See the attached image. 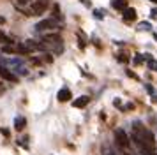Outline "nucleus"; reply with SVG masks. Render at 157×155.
<instances>
[{"label":"nucleus","mask_w":157,"mask_h":155,"mask_svg":"<svg viewBox=\"0 0 157 155\" xmlns=\"http://www.w3.org/2000/svg\"><path fill=\"white\" fill-rule=\"evenodd\" d=\"M131 139H132V143L136 145V148H138L143 155H157L154 134L150 132L141 122H132V134H131Z\"/></svg>","instance_id":"nucleus-1"},{"label":"nucleus","mask_w":157,"mask_h":155,"mask_svg":"<svg viewBox=\"0 0 157 155\" xmlns=\"http://www.w3.org/2000/svg\"><path fill=\"white\" fill-rule=\"evenodd\" d=\"M2 65H7L16 76H27V74H29V69H27V65L23 63L21 58H9V60H4Z\"/></svg>","instance_id":"nucleus-2"},{"label":"nucleus","mask_w":157,"mask_h":155,"mask_svg":"<svg viewBox=\"0 0 157 155\" xmlns=\"http://www.w3.org/2000/svg\"><path fill=\"white\" fill-rule=\"evenodd\" d=\"M43 44L46 46V49H53V53H60L62 51V37L58 34L43 35Z\"/></svg>","instance_id":"nucleus-3"},{"label":"nucleus","mask_w":157,"mask_h":155,"mask_svg":"<svg viewBox=\"0 0 157 155\" xmlns=\"http://www.w3.org/2000/svg\"><path fill=\"white\" fill-rule=\"evenodd\" d=\"M55 28H58V21L55 18L41 20V21H37V25H36L37 32H46V30H55Z\"/></svg>","instance_id":"nucleus-4"},{"label":"nucleus","mask_w":157,"mask_h":155,"mask_svg":"<svg viewBox=\"0 0 157 155\" xmlns=\"http://www.w3.org/2000/svg\"><path fill=\"white\" fill-rule=\"evenodd\" d=\"M115 141H117L118 146L124 148V150H129V146H131L129 136H127V132H125L124 129H117V130H115Z\"/></svg>","instance_id":"nucleus-5"},{"label":"nucleus","mask_w":157,"mask_h":155,"mask_svg":"<svg viewBox=\"0 0 157 155\" xmlns=\"http://www.w3.org/2000/svg\"><path fill=\"white\" fill-rule=\"evenodd\" d=\"M0 76L4 78V79H7V81H13V83L18 81V76H16L11 69H7L6 65H0Z\"/></svg>","instance_id":"nucleus-6"},{"label":"nucleus","mask_w":157,"mask_h":155,"mask_svg":"<svg viewBox=\"0 0 157 155\" xmlns=\"http://www.w3.org/2000/svg\"><path fill=\"white\" fill-rule=\"evenodd\" d=\"M122 16H124V20H125V21H134L136 20V9L127 7V9H124V11H122Z\"/></svg>","instance_id":"nucleus-7"},{"label":"nucleus","mask_w":157,"mask_h":155,"mask_svg":"<svg viewBox=\"0 0 157 155\" xmlns=\"http://www.w3.org/2000/svg\"><path fill=\"white\" fill-rule=\"evenodd\" d=\"M57 99L60 100V102H65V100H69L71 99V90L69 88H60L57 93Z\"/></svg>","instance_id":"nucleus-8"},{"label":"nucleus","mask_w":157,"mask_h":155,"mask_svg":"<svg viewBox=\"0 0 157 155\" xmlns=\"http://www.w3.org/2000/svg\"><path fill=\"white\" fill-rule=\"evenodd\" d=\"M88 102H90V97H86V95H81V97H78L76 100H72V106H74V108H85Z\"/></svg>","instance_id":"nucleus-9"},{"label":"nucleus","mask_w":157,"mask_h":155,"mask_svg":"<svg viewBox=\"0 0 157 155\" xmlns=\"http://www.w3.org/2000/svg\"><path fill=\"white\" fill-rule=\"evenodd\" d=\"M25 125H27L25 116H16V118H14V129H16V130H23Z\"/></svg>","instance_id":"nucleus-10"},{"label":"nucleus","mask_w":157,"mask_h":155,"mask_svg":"<svg viewBox=\"0 0 157 155\" xmlns=\"http://www.w3.org/2000/svg\"><path fill=\"white\" fill-rule=\"evenodd\" d=\"M127 7V0H113V9H117V11H124Z\"/></svg>","instance_id":"nucleus-11"},{"label":"nucleus","mask_w":157,"mask_h":155,"mask_svg":"<svg viewBox=\"0 0 157 155\" xmlns=\"http://www.w3.org/2000/svg\"><path fill=\"white\" fill-rule=\"evenodd\" d=\"M14 2H16V6H18V9H21L23 13H25V11H27V7H29L34 0H14Z\"/></svg>","instance_id":"nucleus-12"},{"label":"nucleus","mask_w":157,"mask_h":155,"mask_svg":"<svg viewBox=\"0 0 157 155\" xmlns=\"http://www.w3.org/2000/svg\"><path fill=\"white\" fill-rule=\"evenodd\" d=\"M145 60H147V63H148L150 70H157V60H154L150 55H145Z\"/></svg>","instance_id":"nucleus-13"},{"label":"nucleus","mask_w":157,"mask_h":155,"mask_svg":"<svg viewBox=\"0 0 157 155\" xmlns=\"http://www.w3.org/2000/svg\"><path fill=\"white\" fill-rule=\"evenodd\" d=\"M150 23H147V21H143V23H140V25H138V30H150Z\"/></svg>","instance_id":"nucleus-14"},{"label":"nucleus","mask_w":157,"mask_h":155,"mask_svg":"<svg viewBox=\"0 0 157 155\" xmlns=\"http://www.w3.org/2000/svg\"><path fill=\"white\" fill-rule=\"evenodd\" d=\"M143 60H145V55H136L134 56V63H136V65L143 63Z\"/></svg>","instance_id":"nucleus-15"},{"label":"nucleus","mask_w":157,"mask_h":155,"mask_svg":"<svg viewBox=\"0 0 157 155\" xmlns=\"http://www.w3.org/2000/svg\"><path fill=\"white\" fill-rule=\"evenodd\" d=\"M150 18H152V20H157V7H154V9L150 11Z\"/></svg>","instance_id":"nucleus-16"},{"label":"nucleus","mask_w":157,"mask_h":155,"mask_svg":"<svg viewBox=\"0 0 157 155\" xmlns=\"http://www.w3.org/2000/svg\"><path fill=\"white\" fill-rule=\"evenodd\" d=\"M102 155H118V153H115L113 150H108V148H104V150H102Z\"/></svg>","instance_id":"nucleus-17"},{"label":"nucleus","mask_w":157,"mask_h":155,"mask_svg":"<svg viewBox=\"0 0 157 155\" xmlns=\"http://www.w3.org/2000/svg\"><path fill=\"white\" fill-rule=\"evenodd\" d=\"M55 18H57V20H62V14L58 11V6H55Z\"/></svg>","instance_id":"nucleus-18"},{"label":"nucleus","mask_w":157,"mask_h":155,"mask_svg":"<svg viewBox=\"0 0 157 155\" xmlns=\"http://www.w3.org/2000/svg\"><path fill=\"white\" fill-rule=\"evenodd\" d=\"M94 16H97L99 20H102V13H101V11H94Z\"/></svg>","instance_id":"nucleus-19"},{"label":"nucleus","mask_w":157,"mask_h":155,"mask_svg":"<svg viewBox=\"0 0 157 155\" xmlns=\"http://www.w3.org/2000/svg\"><path fill=\"white\" fill-rule=\"evenodd\" d=\"M4 21H6V20H4V18H2V16H0V23H4Z\"/></svg>","instance_id":"nucleus-20"},{"label":"nucleus","mask_w":157,"mask_h":155,"mask_svg":"<svg viewBox=\"0 0 157 155\" xmlns=\"http://www.w3.org/2000/svg\"><path fill=\"white\" fill-rule=\"evenodd\" d=\"M154 39H155V41H157V34H154Z\"/></svg>","instance_id":"nucleus-21"},{"label":"nucleus","mask_w":157,"mask_h":155,"mask_svg":"<svg viewBox=\"0 0 157 155\" xmlns=\"http://www.w3.org/2000/svg\"><path fill=\"white\" fill-rule=\"evenodd\" d=\"M150 2H154V4H157V0H150Z\"/></svg>","instance_id":"nucleus-22"},{"label":"nucleus","mask_w":157,"mask_h":155,"mask_svg":"<svg viewBox=\"0 0 157 155\" xmlns=\"http://www.w3.org/2000/svg\"><path fill=\"white\" fill-rule=\"evenodd\" d=\"M132 155H134V153H132Z\"/></svg>","instance_id":"nucleus-23"}]
</instances>
